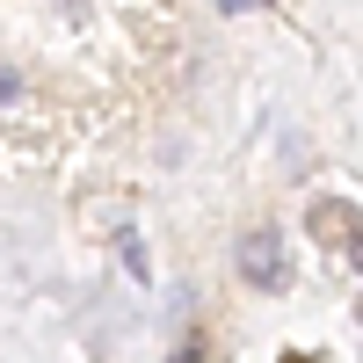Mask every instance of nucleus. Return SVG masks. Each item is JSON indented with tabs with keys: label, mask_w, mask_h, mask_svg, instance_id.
<instances>
[{
	"label": "nucleus",
	"mask_w": 363,
	"mask_h": 363,
	"mask_svg": "<svg viewBox=\"0 0 363 363\" xmlns=\"http://www.w3.org/2000/svg\"><path fill=\"white\" fill-rule=\"evenodd\" d=\"M225 15H247V8H269V0H218Z\"/></svg>",
	"instance_id": "obj_2"
},
{
	"label": "nucleus",
	"mask_w": 363,
	"mask_h": 363,
	"mask_svg": "<svg viewBox=\"0 0 363 363\" xmlns=\"http://www.w3.org/2000/svg\"><path fill=\"white\" fill-rule=\"evenodd\" d=\"M233 262H240V284H247V291H284V277H291L277 225H247V233H240V247H233Z\"/></svg>",
	"instance_id": "obj_1"
},
{
	"label": "nucleus",
	"mask_w": 363,
	"mask_h": 363,
	"mask_svg": "<svg viewBox=\"0 0 363 363\" xmlns=\"http://www.w3.org/2000/svg\"><path fill=\"white\" fill-rule=\"evenodd\" d=\"M8 95H22V80H15L8 66H0V102H8Z\"/></svg>",
	"instance_id": "obj_3"
}]
</instances>
